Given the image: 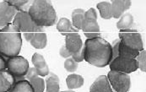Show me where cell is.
<instances>
[{"mask_svg":"<svg viewBox=\"0 0 146 92\" xmlns=\"http://www.w3.org/2000/svg\"><path fill=\"white\" fill-rule=\"evenodd\" d=\"M112 58L111 45L102 36L87 39L84 44V60L90 64L103 68L111 63Z\"/></svg>","mask_w":146,"mask_h":92,"instance_id":"cell-1","label":"cell"},{"mask_svg":"<svg viewBox=\"0 0 146 92\" xmlns=\"http://www.w3.org/2000/svg\"><path fill=\"white\" fill-rule=\"evenodd\" d=\"M22 46V38L20 30L9 24L0 30V54L8 58L19 55Z\"/></svg>","mask_w":146,"mask_h":92,"instance_id":"cell-2","label":"cell"},{"mask_svg":"<svg viewBox=\"0 0 146 92\" xmlns=\"http://www.w3.org/2000/svg\"><path fill=\"white\" fill-rule=\"evenodd\" d=\"M33 22L39 27L52 26L57 21V13L52 3L46 0H35L28 9Z\"/></svg>","mask_w":146,"mask_h":92,"instance_id":"cell-3","label":"cell"},{"mask_svg":"<svg viewBox=\"0 0 146 92\" xmlns=\"http://www.w3.org/2000/svg\"><path fill=\"white\" fill-rule=\"evenodd\" d=\"M81 30L88 39L101 36L100 26L97 22V14L94 8H90L84 12Z\"/></svg>","mask_w":146,"mask_h":92,"instance_id":"cell-4","label":"cell"},{"mask_svg":"<svg viewBox=\"0 0 146 92\" xmlns=\"http://www.w3.org/2000/svg\"><path fill=\"white\" fill-rule=\"evenodd\" d=\"M106 77L113 92H128L131 79L127 73L111 70Z\"/></svg>","mask_w":146,"mask_h":92,"instance_id":"cell-5","label":"cell"},{"mask_svg":"<svg viewBox=\"0 0 146 92\" xmlns=\"http://www.w3.org/2000/svg\"><path fill=\"white\" fill-rule=\"evenodd\" d=\"M65 46L72 54L75 62L80 63L84 60V43L79 33H71L66 36Z\"/></svg>","mask_w":146,"mask_h":92,"instance_id":"cell-6","label":"cell"},{"mask_svg":"<svg viewBox=\"0 0 146 92\" xmlns=\"http://www.w3.org/2000/svg\"><path fill=\"white\" fill-rule=\"evenodd\" d=\"M119 40L128 48L141 52L144 50V43L140 33L133 29L121 30L118 34Z\"/></svg>","mask_w":146,"mask_h":92,"instance_id":"cell-7","label":"cell"},{"mask_svg":"<svg viewBox=\"0 0 146 92\" xmlns=\"http://www.w3.org/2000/svg\"><path fill=\"white\" fill-rule=\"evenodd\" d=\"M7 69L16 79L24 78L29 69V62L22 56H15L6 60Z\"/></svg>","mask_w":146,"mask_h":92,"instance_id":"cell-8","label":"cell"},{"mask_svg":"<svg viewBox=\"0 0 146 92\" xmlns=\"http://www.w3.org/2000/svg\"><path fill=\"white\" fill-rule=\"evenodd\" d=\"M13 25L15 26L20 32L24 33L33 32V31H42L44 29L42 27L37 26L33 22L31 18L30 17L28 12L25 11H18L16 15L13 20Z\"/></svg>","mask_w":146,"mask_h":92,"instance_id":"cell-9","label":"cell"},{"mask_svg":"<svg viewBox=\"0 0 146 92\" xmlns=\"http://www.w3.org/2000/svg\"><path fill=\"white\" fill-rule=\"evenodd\" d=\"M109 67L111 71L123 72L128 74L139 69V64L136 58L117 56L111 61Z\"/></svg>","mask_w":146,"mask_h":92,"instance_id":"cell-10","label":"cell"},{"mask_svg":"<svg viewBox=\"0 0 146 92\" xmlns=\"http://www.w3.org/2000/svg\"><path fill=\"white\" fill-rule=\"evenodd\" d=\"M18 10L10 6L6 1H0V30L14 20Z\"/></svg>","mask_w":146,"mask_h":92,"instance_id":"cell-11","label":"cell"},{"mask_svg":"<svg viewBox=\"0 0 146 92\" xmlns=\"http://www.w3.org/2000/svg\"><path fill=\"white\" fill-rule=\"evenodd\" d=\"M132 5V2L129 0H113L111 3L112 18H120L126 10L129 9Z\"/></svg>","mask_w":146,"mask_h":92,"instance_id":"cell-12","label":"cell"},{"mask_svg":"<svg viewBox=\"0 0 146 92\" xmlns=\"http://www.w3.org/2000/svg\"><path fill=\"white\" fill-rule=\"evenodd\" d=\"M32 64L34 65V68L36 69L37 73L39 76H46L49 74V68L47 64L46 63V60L44 58V57L41 55L40 53H34L31 58Z\"/></svg>","mask_w":146,"mask_h":92,"instance_id":"cell-13","label":"cell"},{"mask_svg":"<svg viewBox=\"0 0 146 92\" xmlns=\"http://www.w3.org/2000/svg\"><path fill=\"white\" fill-rule=\"evenodd\" d=\"M15 82V78L8 69L0 71V92H9Z\"/></svg>","mask_w":146,"mask_h":92,"instance_id":"cell-14","label":"cell"},{"mask_svg":"<svg viewBox=\"0 0 146 92\" xmlns=\"http://www.w3.org/2000/svg\"><path fill=\"white\" fill-rule=\"evenodd\" d=\"M90 92H113L107 77L106 75L99 76L90 85Z\"/></svg>","mask_w":146,"mask_h":92,"instance_id":"cell-15","label":"cell"},{"mask_svg":"<svg viewBox=\"0 0 146 92\" xmlns=\"http://www.w3.org/2000/svg\"><path fill=\"white\" fill-rule=\"evenodd\" d=\"M31 46L36 49H43L46 46L47 43V36L46 34L43 31L35 32L32 38L30 41Z\"/></svg>","mask_w":146,"mask_h":92,"instance_id":"cell-16","label":"cell"},{"mask_svg":"<svg viewBox=\"0 0 146 92\" xmlns=\"http://www.w3.org/2000/svg\"><path fill=\"white\" fill-rule=\"evenodd\" d=\"M57 29L65 36L71 33H78V30L74 28L71 21L65 17H63L59 20V21L57 24Z\"/></svg>","mask_w":146,"mask_h":92,"instance_id":"cell-17","label":"cell"},{"mask_svg":"<svg viewBox=\"0 0 146 92\" xmlns=\"http://www.w3.org/2000/svg\"><path fill=\"white\" fill-rule=\"evenodd\" d=\"M84 80L83 76L80 74H75V73L69 74L66 79V84L69 90L80 88L84 85Z\"/></svg>","mask_w":146,"mask_h":92,"instance_id":"cell-18","label":"cell"},{"mask_svg":"<svg viewBox=\"0 0 146 92\" xmlns=\"http://www.w3.org/2000/svg\"><path fill=\"white\" fill-rule=\"evenodd\" d=\"M84 12L85 11L82 9H76L72 13V25L78 30L82 29Z\"/></svg>","mask_w":146,"mask_h":92,"instance_id":"cell-19","label":"cell"},{"mask_svg":"<svg viewBox=\"0 0 146 92\" xmlns=\"http://www.w3.org/2000/svg\"><path fill=\"white\" fill-rule=\"evenodd\" d=\"M46 92H59V79L58 75L54 73H50V75L46 79Z\"/></svg>","mask_w":146,"mask_h":92,"instance_id":"cell-20","label":"cell"},{"mask_svg":"<svg viewBox=\"0 0 146 92\" xmlns=\"http://www.w3.org/2000/svg\"><path fill=\"white\" fill-rule=\"evenodd\" d=\"M133 15L129 13H126L120 17L119 21L117 23V27L120 30H129V29H131V26L133 25Z\"/></svg>","mask_w":146,"mask_h":92,"instance_id":"cell-21","label":"cell"},{"mask_svg":"<svg viewBox=\"0 0 146 92\" xmlns=\"http://www.w3.org/2000/svg\"><path fill=\"white\" fill-rule=\"evenodd\" d=\"M9 92H34L31 85L26 79H21L16 81L14 86Z\"/></svg>","mask_w":146,"mask_h":92,"instance_id":"cell-22","label":"cell"},{"mask_svg":"<svg viewBox=\"0 0 146 92\" xmlns=\"http://www.w3.org/2000/svg\"><path fill=\"white\" fill-rule=\"evenodd\" d=\"M139 52L136 50H133L131 48H128L127 46L123 45L122 42H119L118 48H117V56H122L126 58H136L139 55Z\"/></svg>","mask_w":146,"mask_h":92,"instance_id":"cell-23","label":"cell"},{"mask_svg":"<svg viewBox=\"0 0 146 92\" xmlns=\"http://www.w3.org/2000/svg\"><path fill=\"white\" fill-rule=\"evenodd\" d=\"M101 16L104 19V20H110L112 18V15H111V3L103 1L99 3L96 5Z\"/></svg>","mask_w":146,"mask_h":92,"instance_id":"cell-24","label":"cell"},{"mask_svg":"<svg viewBox=\"0 0 146 92\" xmlns=\"http://www.w3.org/2000/svg\"><path fill=\"white\" fill-rule=\"evenodd\" d=\"M6 2L10 6L16 9L18 11L28 12V9H29L32 1H28V0H7Z\"/></svg>","mask_w":146,"mask_h":92,"instance_id":"cell-25","label":"cell"},{"mask_svg":"<svg viewBox=\"0 0 146 92\" xmlns=\"http://www.w3.org/2000/svg\"><path fill=\"white\" fill-rule=\"evenodd\" d=\"M34 92H43L45 90V81L42 77H36L29 80Z\"/></svg>","mask_w":146,"mask_h":92,"instance_id":"cell-26","label":"cell"},{"mask_svg":"<svg viewBox=\"0 0 146 92\" xmlns=\"http://www.w3.org/2000/svg\"><path fill=\"white\" fill-rule=\"evenodd\" d=\"M136 60L138 62L139 64V69L142 72H145L146 71V52L145 50L139 52V55L136 58Z\"/></svg>","mask_w":146,"mask_h":92,"instance_id":"cell-27","label":"cell"},{"mask_svg":"<svg viewBox=\"0 0 146 92\" xmlns=\"http://www.w3.org/2000/svg\"><path fill=\"white\" fill-rule=\"evenodd\" d=\"M78 63L74 61V59L71 57L65 60L64 68L68 72H75L78 69Z\"/></svg>","mask_w":146,"mask_h":92,"instance_id":"cell-28","label":"cell"},{"mask_svg":"<svg viewBox=\"0 0 146 92\" xmlns=\"http://www.w3.org/2000/svg\"><path fill=\"white\" fill-rule=\"evenodd\" d=\"M38 76L39 75H38V73H37V72H36L35 68H29L26 75L25 76V79L29 81L30 79H31L33 78H36V77H38Z\"/></svg>","mask_w":146,"mask_h":92,"instance_id":"cell-29","label":"cell"},{"mask_svg":"<svg viewBox=\"0 0 146 92\" xmlns=\"http://www.w3.org/2000/svg\"><path fill=\"white\" fill-rule=\"evenodd\" d=\"M59 54H60L61 57H63L64 58H71L72 57V54L68 51V49L66 48L65 46H63L60 48Z\"/></svg>","mask_w":146,"mask_h":92,"instance_id":"cell-30","label":"cell"},{"mask_svg":"<svg viewBox=\"0 0 146 92\" xmlns=\"http://www.w3.org/2000/svg\"><path fill=\"white\" fill-rule=\"evenodd\" d=\"M7 69V64H6V59L4 58L3 56L0 54V71Z\"/></svg>","mask_w":146,"mask_h":92,"instance_id":"cell-31","label":"cell"},{"mask_svg":"<svg viewBox=\"0 0 146 92\" xmlns=\"http://www.w3.org/2000/svg\"><path fill=\"white\" fill-rule=\"evenodd\" d=\"M59 92H60V91H59ZM61 92H74V91H73L69 90V91H61Z\"/></svg>","mask_w":146,"mask_h":92,"instance_id":"cell-32","label":"cell"}]
</instances>
